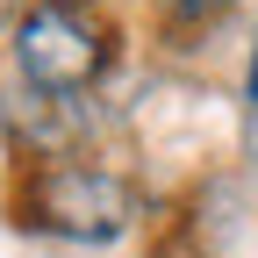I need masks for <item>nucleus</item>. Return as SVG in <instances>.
Wrapping results in <instances>:
<instances>
[{"mask_svg": "<svg viewBox=\"0 0 258 258\" xmlns=\"http://www.w3.org/2000/svg\"><path fill=\"white\" fill-rule=\"evenodd\" d=\"M15 215H22V230H36V237L101 251V244H122L144 222V194H137V179H122L115 165L57 158V165H29L22 172Z\"/></svg>", "mask_w": 258, "mask_h": 258, "instance_id": "1", "label": "nucleus"}, {"mask_svg": "<svg viewBox=\"0 0 258 258\" xmlns=\"http://www.w3.org/2000/svg\"><path fill=\"white\" fill-rule=\"evenodd\" d=\"M15 86L57 93V101H93V86L115 72V29L93 8H57V0H22L8 29Z\"/></svg>", "mask_w": 258, "mask_h": 258, "instance_id": "2", "label": "nucleus"}, {"mask_svg": "<svg viewBox=\"0 0 258 258\" xmlns=\"http://www.w3.org/2000/svg\"><path fill=\"white\" fill-rule=\"evenodd\" d=\"M0 137L22 165H57V158H79V144L93 137V108L36 86H0Z\"/></svg>", "mask_w": 258, "mask_h": 258, "instance_id": "3", "label": "nucleus"}, {"mask_svg": "<svg viewBox=\"0 0 258 258\" xmlns=\"http://www.w3.org/2000/svg\"><path fill=\"white\" fill-rule=\"evenodd\" d=\"M158 8H165L172 22H215V15H230L237 0H158Z\"/></svg>", "mask_w": 258, "mask_h": 258, "instance_id": "4", "label": "nucleus"}, {"mask_svg": "<svg viewBox=\"0 0 258 258\" xmlns=\"http://www.w3.org/2000/svg\"><path fill=\"white\" fill-rule=\"evenodd\" d=\"M244 115L258 122V43H251V64H244Z\"/></svg>", "mask_w": 258, "mask_h": 258, "instance_id": "5", "label": "nucleus"}, {"mask_svg": "<svg viewBox=\"0 0 258 258\" xmlns=\"http://www.w3.org/2000/svg\"><path fill=\"white\" fill-rule=\"evenodd\" d=\"M8 29H15V0H0V36H8Z\"/></svg>", "mask_w": 258, "mask_h": 258, "instance_id": "6", "label": "nucleus"}, {"mask_svg": "<svg viewBox=\"0 0 258 258\" xmlns=\"http://www.w3.org/2000/svg\"><path fill=\"white\" fill-rule=\"evenodd\" d=\"M57 8H101V0H57Z\"/></svg>", "mask_w": 258, "mask_h": 258, "instance_id": "7", "label": "nucleus"}]
</instances>
